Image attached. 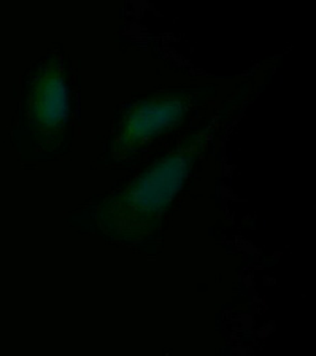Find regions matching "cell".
Instances as JSON below:
<instances>
[{
	"label": "cell",
	"instance_id": "6da1fadb",
	"mask_svg": "<svg viewBox=\"0 0 316 356\" xmlns=\"http://www.w3.org/2000/svg\"><path fill=\"white\" fill-rule=\"evenodd\" d=\"M188 151L167 157L124 195L113 198L100 214L103 228L122 240H138L158 225L173 192L188 167Z\"/></svg>",
	"mask_w": 316,
	"mask_h": 356
},
{
	"label": "cell",
	"instance_id": "7a4b0ae2",
	"mask_svg": "<svg viewBox=\"0 0 316 356\" xmlns=\"http://www.w3.org/2000/svg\"><path fill=\"white\" fill-rule=\"evenodd\" d=\"M30 109L44 133L61 130L68 115V93L61 68L56 62L40 70L30 95Z\"/></svg>",
	"mask_w": 316,
	"mask_h": 356
},
{
	"label": "cell",
	"instance_id": "3957f363",
	"mask_svg": "<svg viewBox=\"0 0 316 356\" xmlns=\"http://www.w3.org/2000/svg\"><path fill=\"white\" fill-rule=\"evenodd\" d=\"M184 102V98L174 95L158 97L149 103H142L122 124L119 136L120 149L136 147L141 141L152 138L157 130L174 122L185 108Z\"/></svg>",
	"mask_w": 316,
	"mask_h": 356
}]
</instances>
